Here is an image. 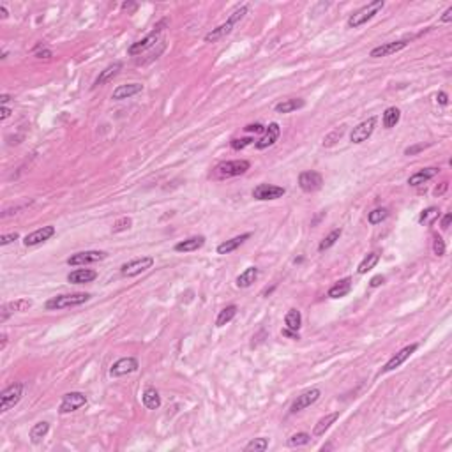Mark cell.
<instances>
[{
    "label": "cell",
    "mask_w": 452,
    "mask_h": 452,
    "mask_svg": "<svg viewBox=\"0 0 452 452\" xmlns=\"http://www.w3.org/2000/svg\"><path fill=\"white\" fill-rule=\"evenodd\" d=\"M383 6H385L383 0H373V2H369L364 7H361V9H357L350 18H348V22H346L348 29H357V27L367 23L371 18H375V16L383 9Z\"/></svg>",
    "instance_id": "2"
},
{
    "label": "cell",
    "mask_w": 452,
    "mask_h": 452,
    "mask_svg": "<svg viewBox=\"0 0 452 452\" xmlns=\"http://www.w3.org/2000/svg\"><path fill=\"white\" fill-rule=\"evenodd\" d=\"M419 348V345H408V346H405V348H401V350L398 351V353L394 355V357H390V361L385 364V366H383V373H389V371H394L396 367H399L401 366V364H405L408 359L411 357V353H415V350H417Z\"/></svg>",
    "instance_id": "18"
},
{
    "label": "cell",
    "mask_w": 452,
    "mask_h": 452,
    "mask_svg": "<svg viewBox=\"0 0 452 452\" xmlns=\"http://www.w3.org/2000/svg\"><path fill=\"white\" fill-rule=\"evenodd\" d=\"M399 119H401V111H399V108H396V106L387 108V110L383 111V117H382L383 127H385V129H392V127L398 126Z\"/></svg>",
    "instance_id": "30"
},
{
    "label": "cell",
    "mask_w": 452,
    "mask_h": 452,
    "mask_svg": "<svg viewBox=\"0 0 452 452\" xmlns=\"http://www.w3.org/2000/svg\"><path fill=\"white\" fill-rule=\"evenodd\" d=\"M131 7H136V6H134V4H127V2L122 4V9H131Z\"/></svg>",
    "instance_id": "59"
},
{
    "label": "cell",
    "mask_w": 452,
    "mask_h": 452,
    "mask_svg": "<svg viewBox=\"0 0 452 452\" xmlns=\"http://www.w3.org/2000/svg\"><path fill=\"white\" fill-rule=\"evenodd\" d=\"M450 223H452V214H445L442 218V230H447V228L450 226Z\"/></svg>",
    "instance_id": "51"
},
{
    "label": "cell",
    "mask_w": 452,
    "mask_h": 452,
    "mask_svg": "<svg viewBox=\"0 0 452 452\" xmlns=\"http://www.w3.org/2000/svg\"><path fill=\"white\" fill-rule=\"evenodd\" d=\"M426 147H429V145H424V143H421V145L408 147V149L405 150V154H406V155H415V154H417V152H421V150L426 149Z\"/></svg>",
    "instance_id": "48"
},
{
    "label": "cell",
    "mask_w": 452,
    "mask_h": 452,
    "mask_svg": "<svg viewBox=\"0 0 452 452\" xmlns=\"http://www.w3.org/2000/svg\"><path fill=\"white\" fill-rule=\"evenodd\" d=\"M309 442H311V435L307 433H295L288 438V445L290 447H302V445H307Z\"/></svg>",
    "instance_id": "40"
},
{
    "label": "cell",
    "mask_w": 452,
    "mask_h": 452,
    "mask_svg": "<svg viewBox=\"0 0 452 452\" xmlns=\"http://www.w3.org/2000/svg\"><path fill=\"white\" fill-rule=\"evenodd\" d=\"M251 168V163L246 159H235V161H223L214 168L212 175L214 179H231L244 175Z\"/></svg>",
    "instance_id": "3"
},
{
    "label": "cell",
    "mask_w": 452,
    "mask_h": 452,
    "mask_svg": "<svg viewBox=\"0 0 452 452\" xmlns=\"http://www.w3.org/2000/svg\"><path fill=\"white\" fill-rule=\"evenodd\" d=\"M6 345H7V336L2 334V345H0V350H4V348H6Z\"/></svg>",
    "instance_id": "58"
},
{
    "label": "cell",
    "mask_w": 452,
    "mask_h": 452,
    "mask_svg": "<svg viewBox=\"0 0 452 452\" xmlns=\"http://www.w3.org/2000/svg\"><path fill=\"white\" fill-rule=\"evenodd\" d=\"M35 57H39V58H50L51 57V51L48 50V48H43V50H41V45H39L37 48H35Z\"/></svg>",
    "instance_id": "47"
},
{
    "label": "cell",
    "mask_w": 452,
    "mask_h": 452,
    "mask_svg": "<svg viewBox=\"0 0 452 452\" xmlns=\"http://www.w3.org/2000/svg\"><path fill=\"white\" fill-rule=\"evenodd\" d=\"M244 131L246 133H265V126H262V124H249V126L244 127Z\"/></svg>",
    "instance_id": "46"
},
{
    "label": "cell",
    "mask_w": 452,
    "mask_h": 452,
    "mask_svg": "<svg viewBox=\"0 0 452 452\" xmlns=\"http://www.w3.org/2000/svg\"><path fill=\"white\" fill-rule=\"evenodd\" d=\"M377 122H378L377 117H369L367 121H362L361 124H357L350 134L351 143H357L359 145V143L366 142L367 138H371V134L375 133V127H377Z\"/></svg>",
    "instance_id": "8"
},
{
    "label": "cell",
    "mask_w": 452,
    "mask_h": 452,
    "mask_svg": "<svg viewBox=\"0 0 452 452\" xmlns=\"http://www.w3.org/2000/svg\"><path fill=\"white\" fill-rule=\"evenodd\" d=\"M283 336H286V338H291V339H299V332L290 330V329H285V330H283Z\"/></svg>",
    "instance_id": "54"
},
{
    "label": "cell",
    "mask_w": 452,
    "mask_h": 452,
    "mask_svg": "<svg viewBox=\"0 0 452 452\" xmlns=\"http://www.w3.org/2000/svg\"><path fill=\"white\" fill-rule=\"evenodd\" d=\"M286 194V189L281 186H274V184H258L253 189V198L260 202H269V200H278Z\"/></svg>",
    "instance_id": "9"
},
{
    "label": "cell",
    "mask_w": 452,
    "mask_h": 452,
    "mask_svg": "<svg viewBox=\"0 0 452 452\" xmlns=\"http://www.w3.org/2000/svg\"><path fill=\"white\" fill-rule=\"evenodd\" d=\"M437 99H438V103L440 105H449V95L445 94V92H438V95H437Z\"/></svg>",
    "instance_id": "52"
},
{
    "label": "cell",
    "mask_w": 452,
    "mask_h": 452,
    "mask_svg": "<svg viewBox=\"0 0 452 452\" xmlns=\"http://www.w3.org/2000/svg\"><path fill=\"white\" fill-rule=\"evenodd\" d=\"M90 299V293H66V295H57V297L50 299L46 302V309H66V307L80 306L85 304Z\"/></svg>",
    "instance_id": "5"
},
{
    "label": "cell",
    "mask_w": 452,
    "mask_h": 452,
    "mask_svg": "<svg viewBox=\"0 0 452 452\" xmlns=\"http://www.w3.org/2000/svg\"><path fill=\"white\" fill-rule=\"evenodd\" d=\"M378 262H380V253H378V251H373V253H369L361 263H359L357 272H359V274H366V272H369Z\"/></svg>",
    "instance_id": "35"
},
{
    "label": "cell",
    "mask_w": 452,
    "mask_h": 452,
    "mask_svg": "<svg viewBox=\"0 0 452 452\" xmlns=\"http://www.w3.org/2000/svg\"><path fill=\"white\" fill-rule=\"evenodd\" d=\"M279 136H281V127H279L278 122H272L265 127V133L262 134V138L254 142V147H257L258 150L269 149V147H272L278 142Z\"/></svg>",
    "instance_id": "15"
},
{
    "label": "cell",
    "mask_w": 452,
    "mask_h": 452,
    "mask_svg": "<svg viewBox=\"0 0 452 452\" xmlns=\"http://www.w3.org/2000/svg\"><path fill=\"white\" fill-rule=\"evenodd\" d=\"M433 251L437 257H443L445 254V242L440 235H435V241H433Z\"/></svg>",
    "instance_id": "44"
},
{
    "label": "cell",
    "mask_w": 452,
    "mask_h": 452,
    "mask_svg": "<svg viewBox=\"0 0 452 452\" xmlns=\"http://www.w3.org/2000/svg\"><path fill=\"white\" fill-rule=\"evenodd\" d=\"M350 291H351V278H345L336 283L334 286H330L327 295H329L330 299H341V297H346Z\"/></svg>",
    "instance_id": "26"
},
{
    "label": "cell",
    "mask_w": 452,
    "mask_h": 452,
    "mask_svg": "<svg viewBox=\"0 0 452 452\" xmlns=\"http://www.w3.org/2000/svg\"><path fill=\"white\" fill-rule=\"evenodd\" d=\"M440 218L438 207H427L426 210L421 212L419 215V225H435V221Z\"/></svg>",
    "instance_id": "36"
},
{
    "label": "cell",
    "mask_w": 452,
    "mask_h": 452,
    "mask_svg": "<svg viewBox=\"0 0 452 452\" xmlns=\"http://www.w3.org/2000/svg\"><path fill=\"white\" fill-rule=\"evenodd\" d=\"M383 283H385V278H383V276H375V278L369 281V286L371 288H378L380 285H383Z\"/></svg>",
    "instance_id": "49"
},
{
    "label": "cell",
    "mask_w": 452,
    "mask_h": 452,
    "mask_svg": "<svg viewBox=\"0 0 452 452\" xmlns=\"http://www.w3.org/2000/svg\"><path fill=\"white\" fill-rule=\"evenodd\" d=\"M341 228H336V230H332L329 235H327L325 239H323L322 242H320V246H318V251H327L329 249V247H332L334 246L336 242L339 241V237H341Z\"/></svg>",
    "instance_id": "38"
},
{
    "label": "cell",
    "mask_w": 452,
    "mask_h": 452,
    "mask_svg": "<svg viewBox=\"0 0 452 452\" xmlns=\"http://www.w3.org/2000/svg\"><path fill=\"white\" fill-rule=\"evenodd\" d=\"M285 325H286V329L299 332V329H301V325H302L301 311H299V309H290V311H288L286 317H285Z\"/></svg>",
    "instance_id": "34"
},
{
    "label": "cell",
    "mask_w": 452,
    "mask_h": 452,
    "mask_svg": "<svg viewBox=\"0 0 452 452\" xmlns=\"http://www.w3.org/2000/svg\"><path fill=\"white\" fill-rule=\"evenodd\" d=\"M438 171H440V168H435V166L422 168V170H419L417 173H414L410 179H408V184H410V186H421V184L431 181L433 177H437Z\"/></svg>",
    "instance_id": "25"
},
{
    "label": "cell",
    "mask_w": 452,
    "mask_h": 452,
    "mask_svg": "<svg viewBox=\"0 0 452 452\" xmlns=\"http://www.w3.org/2000/svg\"><path fill=\"white\" fill-rule=\"evenodd\" d=\"M142 401L143 405H145V408H149V410H158V408L161 406V396H159V392L155 390L154 387H147L142 396Z\"/></svg>",
    "instance_id": "28"
},
{
    "label": "cell",
    "mask_w": 452,
    "mask_h": 452,
    "mask_svg": "<svg viewBox=\"0 0 452 452\" xmlns=\"http://www.w3.org/2000/svg\"><path fill=\"white\" fill-rule=\"evenodd\" d=\"M304 106H306L304 99H299V97L297 99H285V101L276 105V111H278V113H291V111H297Z\"/></svg>",
    "instance_id": "29"
},
{
    "label": "cell",
    "mask_w": 452,
    "mask_h": 452,
    "mask_svg": "<svg viewBox=\"0 0 452 452\" xmlns=\"http://www.w3.org/2000/svg\"><path fill=\"white\" fill-rule=\"evenodd\" d=\"M142 90H143L142 83H127V85H119L117 89L113 90V94H111V99H113V101L129 99V97H133V95L140 94Z\"/></svg>",
    "instance_id": "20"
},
{
    "label": "cell",
    "mask_w": 452,
    "mask_h": 452,
    "mask_svg": "<svg viewBox=\"0 0 452 452\" xmlns=\"http://www.w3.org/2000/svg\"><path fill=\"white\" fill-rule=\"evenodd\" d=\"M339 419V411H334V414H327L325 417H322L320 421L315 424V429H313V437H322L325 435V431Z\"/></svg>",
    "instance_id": "27"
},
{
    "label": "cell",
    "mask_w": 452,
    "mask_h": 452,
    "mask_svg": "<svg viewBox=\"0 0 452 452\" xmlns=\"http://www.w3.org/2000/svg\"><path fill=\"white\" fill-rule=\"evenodd\" d=\"M22 396H23V383L19 382L9 385L7 389H4L2 394H0V411L4 414V411L11 410L14 405H18Z\"/></svg>",
    "instance_id": "6"
},
{
    "label": "cell",
    "mask_w": 452,
    "mask_h": 452,
    "mask_svg": "<svg viewBox=\"0 0 452 452\" xmlns=\"http://www.w3.org/2000/svg\"><path fill=\"white\" fill-rule=\"evenodd\" d=\"M48 431H50V424H48V422L43 421V422L34 424V426H32V429H30V442L32 443H41L43 438L48 435Z\"/></svg>",
    "instance_id": "33"
},
{
    "label": "cell",
    "mask_w": 452,
    "mask_h": 452,
    "mask_svg": "<svg viewBox=\"0 0 452 452\" xmlns=\"http://www.w3.org/2000/svg\"><path fill=\"white\" fill-rule=\"evenodd\" d=\"M0 16H2V18H7V9H6V6H0Z\"/></svg>",
    "instance_id": "57"
},
{
    "label": "cell",
    "mask_w": 452,
    "mask_h": 452,
    "mask_svg": "<svg viewBox=\"0 0 452 452\" xmlns=\"http://www.w3.org/2000/svg\"><path fill=\"white\" fill-rule=\"evenodd\" d=\"M299 186H301V189L304 191V193H315V191L322 189L323 186V177L322 173H318V171H302L301 175H299Z\"/></svg>",
    "instance_id": "10"
},
{
    "label": "cell",
    "mask_w": 452,
    "mask_h": 452,
    "mask_svg": "<svg viewBox=\"0 0 452 452\" xmlns=\"http://www.w3.org/2000/svg\"><path fill=\"white\" fill-rule=\"evenodd\" d=\"M85 405H87V396L83 394V392H67L62 398L58 411H61V414H71V411L78 410V408Z\"/></svg>",
    "instance_id": "13"
},
{
    "label": "cell",
    "mask_w": 452,
    "mask_h": 452,
    "mask_svg": "<svg viewBox=\"0 0 452 452\" xmlns=\"http://www.w3.org/2000/svg\"><path fill=\"white\" fill-rule=\"evenodd\" d=\"M11 117V108L7 106H2V117H0V121H6V119Z\"/></svg>",
    "instance_id": "55"
},
{
    "label": "cell",
    "mask_w": 452,
    "mask_h": 452,
    "mask_svg": "<svg viewBox=\"0 0 452 452\" xmlns=\"http://www.w3.org/2000/svg\"><path fill=\"white\" fill-rule=\"evenodd\" d=\"M235 315H237V306H235V304L226 306L225 309L219 311L218 318H215V327H225L226 323H230L231 320L235 318Z\"/></svg>",
    "instance_id": "32"
},
{
    "label": "cell",
    "mask_w": 452,
    "mask_h": 452,
    "mask_svg": "<svg viewBox=\"0 0 452 452\" xmlns=\"http://www.w3.org/2000/svg\"><path fill=\"white\" fill-rule=\"evenodd\" d=\"M346 133V126L343 124V126L336 127V129H332L329 134L323 138V147H332L336 145V142H339V140L343 138V134Z\"/></svg>",
    "instance_id": "37"
},
{
    "label": "cell",
    "mask_w": 452,
    "mask_h": 452,
    "mask_svg": "<svg viewBox=\"0 0 452 452\" xmlns=\"http://www.w3.org/2000/svg\"><path fill=\"white\" fill-rule=\"evenodd\" d=\"M168 25V19H161V22L158 23V25L154 27V30L150 32V34H147L145 37L142 39V41H136L133 43V45L129 46V50H127V53L131 55V57H136V55L143 53V51H147L150 46H154L155 43L159 41V37H161L163 30H165V27Z\"/></svg>",
    "instance_id": "4"
},
{
    "label": "cell",
    "mask_w": 452,
    "mask_h": 452,
    "mask_svg": "<svg viewBox=\"0 0 452 452\" xmlns=\"http://www.w3.org/2000/svg\"><path fill=\"white\" fill-rule=\"evenodd\" d=\"M389 218V210L387 209H375L369 212V215H367V221L371 223V225H378V223L385 221V219Z\"/></svg>",
    "instance_id": "41"
},
{
    "label": "cell",
    "mask_w": 452,
    "mask_h": 452,
    "mask_svg": "<svg viewBox=\"0 0 452 452\" xmlns=\"http://www.w3.org/2000/svg\"><path fill=\"white\" fill-rule=\"evenodd\" d=\"M9 99H11V97H9V95H7V94H2V95H0V101H2V105H4V106H6L7 103H9Z\"/></svg>",
    "instance_id": "56"
},
{
    "label": "cell",
    "mask_w": 452,
    "mask_h": 452,
    "mask_svg": "<svg viewBox=\"0 0 452 452\" xmlns=\"http://www.w3.org/2000/svg\"><path fill=\"white\" fill-rule=\"evenodd\" d=\"M247 239H251V233H242V235H237V237L230 239V241L221 242L218 246V254H230L231 251L239 249Z\"/></svg>",
    "instance_id": "23"
},
{
    "label": "cell",
    "mask_w": 452,
    "mask_h": 452,
    "mask_svg": "<svg viewBox=\"0 0 452 452\" xmlns=\"http://www.w3.org/2000/svg\"><path fill=\"white\" fill-rule=\"evenodd\" d=\"M247 9H249L247 6L237 7V9H235L233 13L230 14V18H228L226 22L223 23V25H219V27H215V29H212V32H209V34L205 35V43H215V41H219V39L225 37V35L230 34V32L233 30V27L237 25V23L241 22L244 16L247 14Z\"/></svg>",
    "instance_id": "1"
},
{
    "label": "cell",
    "mask_w": 452,
    "mask_h": 452,
    "mask_svg": "<svg viewBox=\"0 0 452 452\" xmlns=\"http://www.w3.org/2000/svg\"><path fill=\"white\" fill-rule=\"evenodd\" d=\"M408 46V39H401V41H392V43H385V45H380L377 48H373L369 53V57L373 58H382V57H389L392 53H398V51L405 50Z\"/></svg>",
    "instance_id": "17"
},
{
    "label": "cell",
    "mask_w": 452,
    "mask_h": 452,
    "mask_svg": "<svg viewBox=\"0 0 452 452\" xmlns=\"http://www.w3.org/2000/svg\"><path fill=\"white\" fill-rule=\"evenodd\" d=\"M138 367L140 364L134 357H122L117 362H113V366L110 367V377L119 378L124 377V375H131L134 371H138Z\"/></svg>",
    "instance_id": "14"
},
{
    "label": "cell",
    "mask_w": 452,
    "mask_h": 452,
    "mask_svg": "<svg viewBox=\"0 0 452 452\" xmlns=\"http://www.w3.org/2000/svg\"><path fill=\"white\" fill-rule=\"evenodd\" d=\"M205 244V237L203 235H194V237H189L186 241L175 244V251L179 253H191V251H198L200 247H203Z\"/></svg>",
    "instance_id": "24"
},
{
    "label": "cell",
    "mask_w": 452,
    "mask_h": 452,
    "mask_svg": "<svg viewBox=\"0 0 452 452\" xmlns=\"http://www.w3.org/2000/svg\"><path fill=\"white\" fill-rule=\"evenodd\" d=\"M152 265H154V258L152 257L136 258V260H131V262L124 263V265L121 267V274L126 276V278H134V276L152 269Z\"/></svg>",
    "instance_id": "7"
},
{
    "label": "cell",
    "mask_w": 452,
    "mask_h": 452,
    "mask_svg": "<svg viewBox=\"0 0 452 452\" xmlns=\"http://www.w3.org/2000/svg\"><path fill=\"white\" fill-rule=\"evenodd\" d=\"M450 19H452V6H450V7H447V11H445V13H443L442 18H440V22H442V23H449Z\"/></svg>",
    "instance_id": "50"
},
{
    "label": "cell",
    "mask_w": 452,
    "mask_h": 452,
    "mask_svg": "<svg viewBox=\"0 0 452 452\" xmlns=\"http://www.w3.org/2000/svg\"><path fill=\"white\" fill-rule=\"evenodd\" d=\"M254 140L253 138H233L230 142V145H231V149H235V150H241V149H246L247 145H251V143H253Z\"/></svg>",
    "instance_id": "43"
},
{
    "label": "cell",
    "mask_w": 452,
    "mask_h": 452,
    "mask_svg": "<svg viewBox=\"0 0 452 452\" xmlns=\"http://www.w3.org/2000/svg\"><path fill=\"white\" fill-rule=\"evenodd\" d=\"M97 278V272L92 269H76L67 276V281L71 285H85V283H90Z\"/></svg>",
    "instance_id": "21"
},
{
    "label": "cell",
    "mask_w": 452,
    "mask_h": 452,
    "mask_svg": "<svg viewBox=\"0 0 452 452\" xmlns=\"http://www.w3.org/2000/svg\"><path fill=\"white\" fill-rule=\"evenodd\" d=\"M53 235H55V226L48 225V226H43V228H39V230H35V231H32V233L27 235V237L23 239V244H25L27 247L37 246V244L50 241Z\"/></svg>",
    "instance_id": "19"
},
{
    "label": "cell",
    "mask_w": 452,
    "mask_h": 452,
    "mask_svg": "<svg viewBox=\"0 0 452 452\" xmlns=\"http://www.w3.org/2000/svg\"><path fill=\"white\" fill-rule=\"evenodd\" d=\"M447 187H449V182H442V186L435 189V194H437V196L443 194V193H445V191H447Z\"/></svg>",
    "instance_id": "53"
},
{
    "label": "cell",
    "mask_w": 452,
    "mask_h": 452,
    "mask_svg": "<svg viewBox=\"0 0 452 452\" xmlns=\"http://www.w3.org/2000/svg\"><path fill=\"white\" fill-rule=\"evenodd\" d=\"M108 257L106 251H82V253H76L71 254L67 258V265H87V263H95V262H101Z\"/></svg>",
    "instance_id": "11"
},
{
    "label": "cell",
    "mask_w": 452,
    "mask_h": 452,
    "mask_svg": "<svg viewBox=\"0 0 452 452\" xmlns=\"http://www.w3.org/2000/svg\"><path fill=\"white\" fill-rule=\"evenodd\" d=\"M320 396H322V390L320 389H309V390L302 392V394L297 396V399L291 403L290 411L291 414H297V411L306 410V408H309L311 405H315V403L318 401Z\"/></svg>",
    "instance_id": "12"
},
{
    "label": "cell",
    "mask_w": 452,
    "mask_h": 452,
    "mask_svg": "<svg viewBox=\"0 0 452 452\" xmlns=\"http://www.w3.org/2000/svg\"><path fill=\"white\" fill-rule=\"evenodd\" d=\"M257 279H258V269L257 267H247V269L237 278V286L239 288H249Z\"/></svg>",
    "instance_id": "31"
},
{
    "label": "cell",
    "mask_w": 452,
    "mask_h": 452,
    "mask_svg": "<svg viewBox=\"0 0 452 452\" xmlns=\"http://www.w3.org/2000/svg\"><path fill=\"white\" fill-rule=\"evenodd\" d=\"M32 307V301L30 299H18V301L13 302H6L0 309V323H4L7 318L13 313H25Z\"/></svg>",
    "instance_id": "16"
},
{
    "label": "cell",
    "mask_w": 452,
    "mask_h": 452,
    "mask_svg": "<svg viewBox=\"0 0 452 452\" xmlns=\"http://www.w3.org/2000/svg\"><path fill=\"white\" fill-rule=\"evenodd\" d=\"M18 239H19V235L16 233V231H13V233H4L2 237H0V246H7V244L18 241Z\"/></svg>",
    "instance_id": "45"
},
{
    "label": "cell",
    "mask_w": 452,
    "mask_h": 452,
    "mask_svg": "<svg viewBox=\"0 0 452 452\" xmlns=\"http://www.w3.org/2000/svg\"><path fill=\"white\" fill-rule=\"evenodd\" d=\"M131 226H133V219H131V218H121V219H117V221L113 223L111 231H113V233H121V231L129 230Z\"/></svg>",
    "instance_id": "42"
},
{
    "label": "cell",
    "mask_w": 452,
    "mask_h": 452,
    "mask_svg": "<svg viewBox=\"0 0 452 452\" xmlns=\"http://www.w3.org/2000/svg\"><path fill=\"white\" fill-rule=\"evenodd\" d=\"M267 449H269V438H254V440H251L246 447H244V450H246V452H251V450L265 452Z\"/></svg>",
    "instance_id": "39"
},
{
    "label": "cell",
    "mask_w": 452,
    "mask_h": 452,
    "mask_svg": "<svg viewBox=\"0 0 452 452\" xmlns=\"http://www.w3.org/2000/svg\"><path fill=\"white\" fill-rule=\"evenodd\" d=\"M121 69H122V62H119V61H117V62H113V64H110V66H106L105 69H103L101 73H99L97 78H95L94 87H101V85H105V83L111 82V80H113L115 76L121 73Z\"/></svg>",
    "instance_id": "22"
}]
</instances>
